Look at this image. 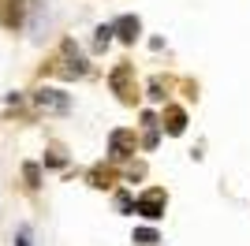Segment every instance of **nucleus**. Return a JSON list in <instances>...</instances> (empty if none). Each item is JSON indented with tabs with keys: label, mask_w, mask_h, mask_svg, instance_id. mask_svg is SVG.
<instances>
[{
	"label": "nucleus",
	"mask_w": 250,
	"mask_h": 246,
	"mask_svg": "<svg viewBox=\"0 0 250 246\" xmlns=\"http://www.w3.org/2000/svg\"><path fill=\"white\" fill-rule=\"evenodd\" d=\"M34 101H38L42 112H67V108H71V101H67V93H63V90H38V93H34Z\"/></svg>",
	"instance_id": "obj_1"
},
{
	"label": "nucleus",
	"mask_w": 250,
	"mask_h": 246,
	"mask_svg": "<svg viewBox=\"0 0 250 246\" xmlns=\"http://www.w3.org/2000/svg\"><path fill=\"white\" fill-rule=\"evenodd\" d=\"M135 213L149 216V220H153V216H161V213H165V194H161V190H153V194L138 198V202H135Z\"/></svg>",
	"instance_id": "obj_2"
},
{
	"label": "nucleus",
	"mask_w": 250,
	"mask_h": 246,
	"mask_svg": "<svg viewBox=\"0 0 250 246\" xmlns=\"http://www.w3.org/2000/svg\"><path fill=\"white\" fill-rule=\"evenodd\" d=\"M116 30H124V34H120V38L135 41V34H138V19H120V22H116Z\"/></svg>",
	"instance_id": "obj_3"
},
{
	"label": "nucleus",
	"mask_w": 250,
	"mask_h": 246,
	"mask_svg": "<svg viewBox=\"0 0 250 246\" xmlns=\"http://www.w3.org/2000/svg\"><path fill=\"white\" fill-rule=\"evenodd\" d=\"M15 246H30V231H26V227H19V235H15Z\"/></svg>",
	"instance_id": "obj_4"
},
{
	"label": "nucleus",
	"mask_w": 250,
	"mask_h": 246,
	"mask_svg": "<svg viewBox=\"0 0 250 246\" xmlns=\"http://www.w3.org/2000/svg\"><path fill=\"white\" fill-rule=\"evenodd\" d=\"M138 243H146V246H149V243H157V235H153V231H138Z\"/></svg>",
	"instance_id": "obj_5"
},
{
	"label": "nucleus",
	"mask_w": 250,
	"mask_h": 246,
	"mask_svg": "<svg viewBox=\"0 0 250 246\" xmlns=\"http://www.w3.org/2000/svg\"><path fill=\"white\" fill-rule=\"evenodd\" d=\"M108 34H112V26H101V30H97V45H104V41H108Z\"/></svg>",
	"instance_id": "obj_6"
}]
</instances>
